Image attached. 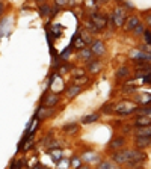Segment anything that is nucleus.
<instances>
[{"label": "nucleus", "mask_w": 151, "mask_h": 169, "mask_svg": "<svg viewBox=\"0 0 151 169\" xmlns=\"http://www.w3.org/2000/svg\"><path fill=\"white\" fill-rule=\"evenodd\" d=\"M115 112L118 115H130L133 112H138V107L133 101H122L115 107Z\"/></svg>", "instance_id": "obj_1"}, {"label": "nucleus", "mask_w": 151, "mask_h": 169, "mask_svg": "<svg viewBox=\"0 0 151 169\" xmlns=\"http://www.w3.org/2000/svg\"><path fill=\"white\" fill-rule=\"evenodd\" d=\"M145 154L142 151H139V148H136V150H130L128 152V163H132L134 166H141V163L139 161H143L145 160Z\"/></svg>", "instance_id": "obj_2"}, {"label": "nucleus", "mask_w": 151, "mask_h": 169, "mask_svg": "<svg viewBox=\"0 0 151 169\" xmlns=\"http://www.w3.org/2000/svg\"><path fill=\"white\" fill-rule=\"evenodd\" d=\"M112 18H113V23L117 24V27L124 26V23H126V20H127L126 11H124L122 8H117L115 11H113V14H112Z\"/></svg>", "instance_id": "obj_3"}, {"label": "nucleus", "mask_w": 151, "mask_h": 169, "mask_svg": "<svg viewBox=\"0 0 151 169\" xmlns=\"http://www.w3.org/2000/svg\"><path fill=\"white\" fill-rule=\"evenodd\" d=\"M91 20H92V23L98 29H104L106 26H107V20H106V17L104 15H101V14H98V12H94V14H91Z\"/></svg>", "instance_id": "obj_4"}, {"label": "nucleus", "mask_w": 151, "mask_h": 169, "mask_svg": "<svg viewBox=\"0 0 151 169\" xmlns=\"http://www.w3.org/2000/svg\"><path fill=\"white\" fill-rule=\"evenodd\" d=\"M151 145V136H136L134 139V146L143 150V148H148Z\"/></svg>", "instance_id": "obj_5"}, {"label": "nucleus", "mask_w": 151, "mask_h": 169, "mask_svg": "<svg viewBox=\"0 0 151 169\" xmlns=\"http://www.w3.org/2000/svg\"><path fill=\"white\" fill-rule=\"evenodd\" d=\"M128 152H130V150H121V151L115 152V156H113V161L118 163V165L128 163Z\"/></svg>", "instance_id": "obj_6"}, {"label": "nucleus", "mask_w": 151, "mask_h": 169, "mask_svg": "<svg viewBox=\"0 0 151 169\" xmlns=\"http://www.w3.org/2000/svg\"><path fill=\"white\" fill-rule=\"evenodd\" d=\"M139 24V20H138V17H134V15H132V17H127L126 23H124V30L126 32H133L134 27Z\"/></svg>", "instance_id": "obj_7"}, {"label": "nucleus", "mask_w": 151, "mask_h": 169, "mask_svg": "<svg viewBox=\"0 0 151 169\" xmlns=\"http://www.w3.org/2000/svg\"><path fill=\"white\" fill-rule=\"evenodd\" d=\"M71 44H73V47L79 49V50H82V49L86 47V41H85L83 38L80 36V30H77V32H76V35H74V38H73V41H71Z\"/></svg>", "instance_id": "obj_8"}, {"label": "nucleus", "mask_w": 151, "mask_h": 169, "mask_svg": "<svg viewBox=\"0 0 151 169\" xmlns=\"http://www.w3.org/2000/svg\"><path fill=\"white\" fill-rule=\"evenodd\" d=\"M56 103H59V95L58 94H50L44 97V106L45 107H53Z\"/></svg>", "instance_id": "obj_9"}, {"label": "nucleus", "mask_w": 151, "mask_h": 169, "mask_svg": "<svg viewBox=\"0 0 151 169\" xmlns=\"http://www.w3.org/2000/svg\"><path fill=\"white\" fill-rule=\"evenodd\" d=\"M151 124V116H148V115H139L138 118L134 119V125L136 127H143V125H150Z\"/></svg>", "instance_id": "obj_10"}, {"label": "nucleus", "mask_w": 151, "mask_h": 169, "mask_svg": "<svg viewBox=\"0 0 151 169\" xmlns=\"http://www.w3.org/2000/svg\"><path fill=\"white\" fill-rule=\"evenodd\" d=\"M91 50L95 56H101V54H104V51H106V47H104V44L101 41H95L92 44V47H91Z\"/></svg>", "instance_id": "obj_11"}, {"label": "nucleus", "mask_w": 151, "mask_h": 169, "mask_svg": "<svg viewBox=\"0 0 151 169\" xmlns=\"http://www.w3.org/2000/svg\"><path fill=\"white\" fill-rule=\"evenodd\" d=\"M124 145H126V141L122 137H115L109 142V150H118V148H121Z\"/></svg>", "instance_id": "obj_12"}, {"label": "nucleus", "mask_w": 151, "mask_h": 169, "mask_svg": "<svg viewBox=\"0 0 151 169\" xmlns=\"http://www.w3.org/2000/svg\"><path fill=\"white\" fill-rule=\"evenodd\" d=\"M134 136H151V124L143 127H136Z\"/></svg>", "instance_id": "obj_13"}, {"label": "nucleus", "mask_w": 151, "mask_h": 169, "mask_svg": "<svg viewBox=\"0 0 151 169\" xmlns=\"http://www.w3.org/2000/svg\"><path fill=\"white\" fill-rule=\"evenodd\" d=\"M100 69H101V64L98 60H89V62H88V71H89L91 74H97Z\"/></svg>", "instance_id": "obj_14"}, {"label": "nucleus", "mask_w": 151, "mask_h": 169, "mask_svg": "<svg viewBox=\"0 0 151 169\" xmlns=\"http://www.w3.org/2000/svg\"><path fill=\"white\" fill-rule=\"evenodd\" d=\"M82 91V88H80V84H73V86H70L67 89V97L68 98H74L76 95H79Z\"/></svg>", "instance_id": "obj_15"}, {"label": "nucleus", "mask_w": 151, "mask_h": 169, "mask_svg": "<svg viewBox=\"0 0 151 169\" xmlns=\"http://www.w3.org/2000/svg\"><path fill=\"white\" fill-rule=\"evenodd\" d=\"M92 54H94V53H92L91 49H82V51L79 53V58H80L82 60H85V62H89Z\"/></svg>", "instance_id": "obj_16"}, {"label": "nucleus", "mask_w": 151, "mask_h": 169, "mask_svg": "<svg viewBox=\"0 0 151 169\" xmlns=\"http://www.w3.org/2000/svg\"><path fill=\"white\" fill-rule=\"evenodd\" d=\"M50 115H53V110H51V107H49V109H39L38 112H36V118H47V116H50Z\"/></svg>", "instance_id": "obj_17"}, {"label": "nucleus", "mask_w": 151, "mask_h": 169, "mask_svg": "<svg viewBox=\"0 0 151 169\" xmlns=\"http://www.w3.org/2000/svg\"><path fill=\"white\" fill-rule=\"evenodd\" d=\"M138 103L139 104H151V94H141L138 97Z\"/></svg>", "instance_id": "obj_18"}, {"label": "nucleus", "mask_w": 151, "mask_h": 169, "mask_svg": "<svg viewBox=\"0 0 151 169\" xmlns=\"http://www.w3.org/2000/svg\"><path fill=\"white\" fill-rule=\"evenodd\" d=\"M50 156H51V159H53V161L59 165V161L62 159V151L60 150H50Z\"/></svg>", "instance_id": "obj_19"}, {"label": "nucleus", "mask_w": 151, "mask_h": 169, "mask_svg": "<svg viewBox=\"0 0 151 169\" xmlns=\"http://www.w3.org/2000/svg\"><path fill=\"white\" fill-rule=\"evenodd\" d=\"M98 118H100V115H98V113H92V115H88V116H85V118L82 119V122H83V124H91V122L98 121Z\"/></svg>", "instance_id": "obj_20"}, {"label": "nucleus", "mask_w": 151, "mask_h": 169, "mask_svg": "<svg viewBox=\"0 0 151 169\" xmlns=\"http://www.w3.org/2000/svg\"><path fill=\"white\" fill-rule=\"evenodd\" d=\"M79 130V125L77 124H70V125H65L64 127V131H67V135H74L76 131Z\"/></svg>", "instance_id": "obj_21"}, {"label": "nucleus", "mask_w": 151, "mask_h": 169, "mask_svg": "<svg viewBox=\"0 0 151 169\" xmlns=\"http://www.w3.org/2000/svg\"><path fill=\"white\" fill-rule=\"evenodd\" d=\"M128 73H130V71H128V68H127V67H121L117 71V77H118V79H124V77L128 76Z\"/></svg>", "instance_id": "obj_22"}, {"label": "nucleus", "mask_w": 151, "mask_h": 169, "mask_svg": "<svg viewBox=\"0 0 151 169\" xmlns=\"http://www.w3.org/2000/svg\"><path fill=\"white\" fill-rule=\"evenodd\" d=\"M49 29V27H47ZM50 30V29H49ZM51 33H53V36L55 38H58V36H60L62 35V27H60V24H55L53 27H51Z\"/></svg>", "instance_id": "obj_23"}, {"label": "nucleus", "mask_w": 151, "mask_h": 169, "mask_svg": "<svg viewBox=\"0 0 151 169\" xmlns=\"http://www.w3.org/2000/svg\"><path fill=\"white\" fill-rule=\"evenodd\" d=\"M88 80H89V79H88V77L83 74V76L76 77V79H74V83L76 84H85V83H88Z\"/></svg>", "instance_id": "obj_24"}, {"label": "nucleus", "mask_w": 151, "mask_h": 169, "mask_svg": "<svg viewBox=\"0 0 151 169\" xmlns=\"http://www.w3.org/2000/svg\"><path fill=\"white\" fill-rule=\"evenodd\" d=\"M71 50H73V44H70L67 49H65V50L60 53V58H64V59H65V58H68V56L71 54Z\"/></svg>", "instance_id": "obj_25"}, {"label": "nucleus", "mask_w": 151, "mask_h": 169, "mask_svg": "<svg viewBox=\"0 0 151 169\" xmlns=\"http://www.w3.org/2000/svg\"><path fill=\"white\" fill-rule=\"evenodd\" d=\"M138 112H141L142 115H148V116H151V106L150 104H145V107H143V109H138Z\"/></svg>", "instance_id": "obj_26"}, {"label": "nucleus", "mask_w": 151, "mask_h": 169, "mask_svg": "<svg viewBox=\"0 0 151 169\" xmlns=\"http://www.w3.org/2000/svg\"><path fill=\"white\" fill-rule=\"evenodd\" d=\"M115 107H117V106H113V104H106V106L101 107V110H103L104 113H110V112H115Z\"/></svg>", "instance_id": "obj_27"}, {"label": "nucleus", "mask_w": 151, "mask_h": 169, "mask_svg": "<svg viewBox=\"0 0 151 169\" xmlns=\"http://www.w3.org/2000/svg\"><path fill=\"white\" fill-rule=\"evenodd\" d=\"M80 165H82V160L79 157H73L71 159V168H79Z\"/></svg>", "instance_id": "obj_28"}, {"label": "nucleus", "mask_w": 151, "mask_h": 169, "mask_svg": "<svg viewBox=\"0 0 151 169\" xmlns=\"http://www.w3.org/2000/svg\"><path fill=\"white\" fill-rule=\"evenodd\" d=\"M39 12H41V15H51V9L47 6V5H44L41 9H39Z\"/></svg>", "instance_id": "obj_29"}, {"label": "nucleus", "mask_w": 151, "mask_h": 169, "mask_svg": "<svg viewBox=\"0 0 151 169\" xmlns=\"http://www.w3.org/2000/svg\"><path fill=\"white\" fill-rule=\"evenodd\" d=\"M98 168L104 169V168H115V161L113 163H109V161H103V163H100L98 165Z\"/></svg>", "instance_id": "obj_30"}, {"label": "nucleus", "mask_w": 151, "mask_h": 169, "mask_svg": "<svg viewBox=\"0 0 151 169\" xmlns=\"http://www.w3.org/2000/svg\"><path fill=\"white\" fill-rule=\"evenodd\" d=\"M80 36H82V38H83L85 41H86V44H88V42H91V41H92L91 35L88 33V32H80Z\"/></svg>", "instance_id": "obj_31"}, {"label": "nucleus", "mask_w": 151, "mask_h": 169, "mask_svg": "<svg viewBox=\"0 0 151 169\" xmlns=\"http://www.w3.org/2000/svg\"><path fill=\"white\" fill-rule=\"evenodd\" d=\"M143 36H145V42L147 44H151V30H145L143 32Z\"/></svg>", "instance_id": "obj_32"}, {"label": "nucleus", "mask_w": 151, "mask_h": 169, "mask_svg": "<svg viewBox=\"0 0 151 169\" xmlns=\"http://www.w3.org/2000/svg\"><path fill=\"white\" fill-rule=\"evenodd\" d=\"M21 166H24V161H21V160L14 161V163L11 165V168H12V169H14V168H21Z\"/></svg>", "instance_id": "obj_33"}, {"label": "nucleus", "mask_w": 151, "mask_h": 169, "mask_svg": "<svg viewBox=\"0 0 151 169\" xmlns=\"http://www.w3.org/2000/svg\"><path fill=\"white\" fill-rule=\"evenodd\" d=\"M134 33H143V32H145V30H143V26L141 24V23H139V24L136 26V27H134V30H133Z\"/></svg>", "instance_id": "obj_34"}, {"label": "nucleus", "mask_w": 151, "mask_h": 169, "mask_svg": "<svg viewBox=\"0 0 151 169\" xmlns=\"http://www.w3.org/2000/svg\"><path fill=\"white\" fill-rule=\"evenodd\" d=\"M55 5H58L59 8L60 6H65L67 5V0H55Z\"/></svg>", "instance_id": "obj_35"}, {"label": "nucleus", "mask_w": 151, "mask_h": 169, "mask_svg": "<svg viewBox=\"0 0 151 169\" xmlns=\"http://www.w3.org/2000/svg\"><path fill=\"white\" fill-rule=\"evenodd\" d=\"M134 89H136V88H134L133 84H128V86L126 84V88H124L122 91H124V92H130V91H134Z\"/></svg>", "instance_id": "obj_36"}, {"label": "nucleus", "mask_w": 151, "mask_h": 169, "mask_svg": "<svg viewBox=\"0 0 151 169\" xmlns=\"http://www.w3.org/2000/svg\"><path fill=\"white\" fill-rule=\"evenodd\" d=\"M83 74H85V71H83V69H80V68H79V69H74V77L83 76Z\"/></svg>", "instance_id": "obj_37"}, {"label": "nucleus", "mask_w": 151, "mask_h": 169, "mask_svg": "<svg viewBox=\"0 0 151 169\" xmlns=\"http://www.w3.org/2000/svg\"><path fill=\"white\" fill-rule=\"evenodd\" d=\"M143 82H145V83H151V73L148 74V76L143 77Z\"/></svg>", "instance_id": "obj_38"}, {"label": "nucleus", "mask_w": 151, "mask_h": 169, "mask_svg": "<svg viewBox=\"0 0 151 169\" xmlns=\"http://www.w3.org/2000/svg\"><path fill=\"white\" fill-rule=\"evenodd\" d=\"M68 69H70V67H68V65H64V67L59 69V73H65V71H68Z\"/></svg>", "instance_id": "obj_39"}, {"label": "nucleus", "mask_w": 151, "mask_h": 169, "mask_svg": "<svg viewBox=\"0 0 151 169\" xmlns=\"http://www.w3.org/2000/svg\"><path fill=\"white\" fill-rule=\"evenodd\" d=\"M145 20H147V23H148V26H151V14H147V17H145Z\"/></svg>", "instance_id": "obj_40"}, {"label": "nucleus", "mask_w": 151, "mask_h": 169, "mask_svg": "<svg viewBox=\"0 0 151 169\" xmlns=\"http://www.w3.org/2000/svg\"><path fill=\"white\" fill-rule=\"evenodd\" d=\"M104 2H107V0H104Z\"/></svg>", "instance_id": "obj_41"}]
</instances>
